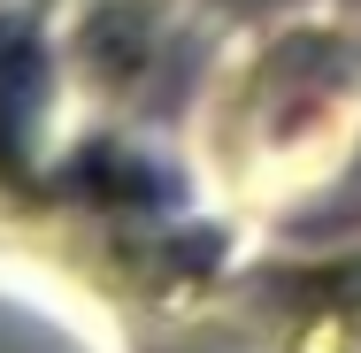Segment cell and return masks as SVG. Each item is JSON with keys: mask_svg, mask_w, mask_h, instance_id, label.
<instances>
[{"mask_svg": "<svg viewBox=\"0 0 361 353\" xmlns=\"http://www.w3.org/2000/svg\"><path fill=\"white\" fill-rule=\"evenodd\" d=\"M47 108V47L23 23H0V139L16 146Z\"/></svg>", "mask_w": 361, "mask_h": 353, "instance_id": "1", "label": "cell"}]
</instances>
